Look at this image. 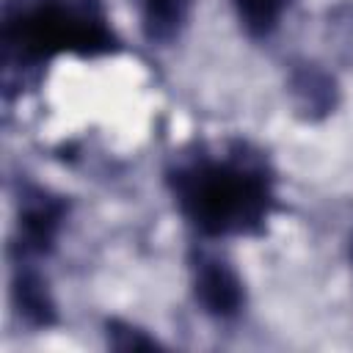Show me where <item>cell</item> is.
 Masks as SVG:
<instances>
[{
  "label": "cell",
  "mask_w": 353,
  "mask_h": 353,
  "mask_svg": "<svg viewBox=\"0 0 353 353\" xmlns=\"http://www.w3.org/2000/svg\"><path fill=\"white\" fill-rule=\"evenodd\" d=\"M168 185L179 212L204 237L251 234L273 204V176L245 149L182 163L168 174Z\"/></svg>",
  "instance_id": "cell-1"
},
{
  "label": "cell",
  "mask_w": 353,
  "mask_h": 353,
  "mask_svg": "<svg viewBox=\"0 0 353 353\" xmlns=\"http://www.w3.org/2000/svg\"><path fill=\"white\" fill-rule=\"evenodd\" d=\"M6 44H17L22 52L41 58L44 50L52 47L94 50L97 44H108V33L102 19H94L85 8L66 0H41L19 11V19H6Z\"/></svg>",
  "instance_id": "cell-2"
},
{
  "label": "cell",
  "mask_w": 353,
  "mask_h": 353,
  "mask_svg": "<svg viewBox=\"0 0 353 353\" xmlns=\"http://www.w3.org/2000/svg\"><path fill=\"white\" fill-rule=\"evenodd\" d=\"M193 298L212 320H234L243 312L245 290L232 265L218 256L199 254L193 262Z\"/></svg>",
  "instance_id": "cell-3"
},
{
  "label": "cell",
  "mask_w": 353,
  "mask_h": 353,
  "mask_svg": "<svg viewBox=\"0 0 353 353\" xmlns=\"http://www.w3.org/2000/svg\"><path fill=\"white\" fill-rule=\"evenodd\" d=\"M63 215H66V204L58 196H50L47 190H39V188L25 193L22 207H19V221H17L19 254L22 256L47 254L58 237Z\"/></svg>",
  "instance_id": "cell-4"
},
{
  "label": "cell",
  "mask_w": 353,
  "mask_h": 353,
  "mask_svg": "<svg viewBox=\"0 0 353 353\" xmlns=\"http://www.w3.org/2000/svg\"><path fill=\"white\" fill-rule=\"evenodd\" d=\"M143 36L152 44H168L188 22L190 0H135Z\"/></svg>",
  "instance_id": "cell-5"
},
{
  "label": "cell",
  "mask_w": 353,
  "mask_h": 353,
  "mask_svg": "<svg viewBox=\"0 0 353 353\" xmlns=\"http://www.w3.org/2000/svg\"><path fill=\"white\" fill-rule=\"evenodd\" d=\"M14 301H17V309L28 325L47 328L55 323V303H52L50 290L39 273L19 268V273L14 279Z\"/></svg>",
  "instance_id": "cell-6"
},
{
  "label": "cell",
  "mask_w": 353,
  "mask_h": 353,
  "mask_svg": "<svg viewBox=\"0 0 353 353\" xmlns=\"http://www.w3.org/2000/svg\"><path fill=\"white\" fill-rule=\"evenodd\" d=\"M292 94L298 99V108L314 116V110L323 116L334 108V80L317 69H301L292 77Z\"/></svg>",
  "instance_id": "cell-7"
},
{
  "label": "cell",
  "mask_w": 353,
  "mask_h": 353,
  "mask_svg": "<svg viewBox=\"0 0 353 353\" xmlns=\"http://www.w3.org/2000/svg\"><path fill=\"white\" fill-rule=\"evenodd\" d=\"M290 0H234L240 25L254 39H265L279 28L281 14L287 11Z\"/></svg>",
  "instance_id": "cell-8"
},
{
  "label": "cell",
  "mask_w": 353,
  "mask_h": 353,
  "mask_svg": "<svg viewBox=\"0 0 353 353\" xmlns=\"http://www.w3.org/2000/svg\"><path fill=\"white\" fill-rule=\"evenodd\" d=\"M105 334H108L110 347H119V350H143V347H157V339H154V336H146V331H138V328H135V325H130V323L110 320Z\"/></svg>",
  "instance_id": "cell-9"
},
{
  "label": "cell",
  "mask_w": 353,
  "mask_h": 353,
  "mask_svg": "<svg viewBox=\"0 0 353 353\" xmlns=\"http://www.w3.org/2000/svg\"><path fill=\"white\" fill-rule=\"evenodd\" d=\"M350 262H353V237H350Z\"/></svg>",
  "instance_id": "cell-10"
}]
</instances>
